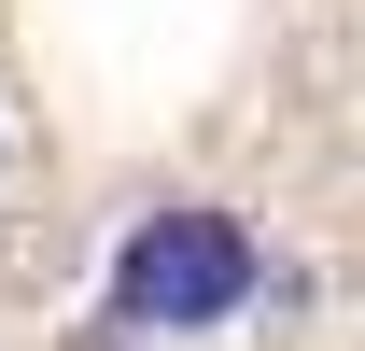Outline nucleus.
<instances>
[{"label": "nucleus", "instance_id": "nucleus-1", "mask_svg": "<svg viewBox=\"0 0 365 351\" xmlns=\"http://www.w3.org/2000/svg\"><path fill=\"white\" fill-rule=\"evenodd\" d=\"M253 295V239L225 211H155L113 253V323H225Z\"/></svg>", "mask_w": 365, "mask_h": 351}]
</instances>
